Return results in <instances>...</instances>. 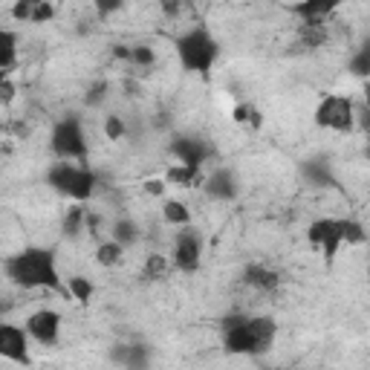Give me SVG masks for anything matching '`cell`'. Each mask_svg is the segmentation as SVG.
Returning a JSON list of instances; mask_svg holds the SVG:
<instances>
[{
	"instance_id": "cell-36",
	"label": "cell",
	"mask_w": 370,
	"mask_h": 370,
	"mask_svg": "<svg viewBox=\"0 0 370 370\" xmlns=\"http://www.w3.org/2000/svg\"><path fill=\"white\" fill-rule=\"evenodd\" d=\"M364 102H367V107H370V84L364 87Z\"/></svg>"
},
{
	"instance_id": "cell-30",
	"label": "cell",
	"mask_w": 370,
	"mask_h": 370,
	"mask_svg": "<svg viewBox=\"0 0 370 370\" xmlns=\"http://www.w3.org/2000/svg\"><path fill=\"white\" fill-rule=\"evenodd\" d=\"M105 90H107V84H95V87H90V93H87V105H99V102L105 99Z\"/></svg>"
},
{
	"instance_id": "cell-7",
	"label": "cell",
	"mask_w": 370,
	"mask_h": 370,
	"mask_svg": "<svg viewBox=\"0 0 370 370\" xmlns=\"http://www.w3.org/2000/svg\"><path fill=\"white\" fill-rule=\"evenodd\" d=\"M171 261H174V266H177L180 272H197L200 269V261H203V240H200V235H197V229H191V226H185L180 235H177V240H174V252H171Z\"/></svg>"
},
{
	"instance_id": "cell-19",
	"label": "cell",
	"mask_w": 370,
	"mask_h": 370,
	"mask_svg": "<svg viewBox=\"0 0 370 370\" xmlns=\"http://www.w3.org/2000/svg\"><path fill=\"white\" fill-rule=\"evenodd\" d=\"M168 269H171L168 258L153 252V255H148V261H145V266H142V275H145V281H162V278L168 275Z\"/></svg>"
},
{
	"instance_id": "cell-27",
	"label": "cell",
	"mask_w": 370,
	"mask_h": 370,
	"mask_svg": "<svg viewBox=\"0 0 370 370\" xmlns=\"http://www.w3.org/2000/svg\"><path fill=\"white\" fill-rule=\"evenodd\" d=\"M52 15H55V6H52V3H47V0H38L29 24H47V21H52Z\"/></svg>"
},
{
	"instance_id": "cell-12",
	"label": "cell",
	"mask_w": 370,
	"mask_h": 370,
	"mask_svg": "<svg viewBox=\"0 0 370 370\" xmlns=\"http://www.w3.org/2000/svg\"><path fill=\"white\" fill-rule=\"evenodd\" d=\"M206 191H208V197H214V200H235V194H238L235 174H231L229 168H217L206 180Z\"/></svg>"
},
{
	"instance_id": "cell-32",
	"label": "cell",
	"mask_w": 370,
	"mask_h": 370,
	"mask_svg": "<svg viewBox=\"0 0 370 370\" xmlns=\"http://www.w3.org/2000/svg\"><path fill=\"white\" fill-rule=\"evenodd\" d=\"M252 113H255V107H249V105H240V107H235V122H249L252 119Z\"/></svg>"
},
{
	"instance_id": "cell-21",
	"label": "cell",
	"mask_w": 370,
	"mask_h": 370,
	"mask_svg": "<svg viewBox=\"0 0 370 370\" xmlns=\"http://www.w3.org/2000/svg\"><path fill=\"white\" fill-rule=\"evenodd\" d=\"M84 223H87V211L82 208V206H72L70 211H67V217H64V235L67 238H75V235H82V229H84Z\"/></svg>"
},
{
	"instance_id": "cell-17",
	"label": "cell",
	"mask_w": 370,
	"mask_h": 370,
	"mask_svg": "<svg viewBox=\"0 0 370 370\" xmlns=\"http://www.w3.org/2000/svg\"><path fill=\"white\" fill-rule=\"evenodd\" d=\"M162 220L171 223V226L185 229V226L191 223V211H188V206L180 203V200H165V203H162Z\"/></svg>"
},
{
	"instance_id": "cell-37",
	"label": "cell",
	"mask_w": 370,
	"mask_h": 370,
	"mask_svg": "<svg viewBox=\"0 0 370 370\" xmlns=\"http://www.w3.org/2000/svg\"><path fill=\"white\" fill-rule=\"evenodd\" d=\"M367 157H370V148H367Z\"/></svg>"
},
{
	"instance_id": "cell-29",
	"label": "cell",
	"mask_w": 370,
	"mask_h": 370,
	"mask_svg": "<svg viewBox=\"0 0 370 370\" xmlns=\"http://www.w3.org/2000/svg\"><path fill=\"white\" fill-rule=\"evenodd\" d=\"M32 12H35V0H21V3L12 6L15 21H32Z\"/></svg>"
},
{
	"instance_id": "cell-20",
	"label": "cell",
	"mask_w": 370,
	"mask_h": 370,
	"mask_svg": "<svg viewBox=\"0 0 370 370\" xmlns=\"http://www.w3.org/2000/svg\"><path fill=\"white\" fill-rule=\"evenodd\" d=\"M67 295H72L79 304H87L93 298V281L84 278V275H72L67 281Z\"/></svg>"
},
{
	"instance_id": "cell-5",
	"label": "cell",
	"mask_w": 370,
	"mask_h": 370,
	"mask_svg": "<svg viewBox=\"0 0 370 370\" xmlns=\"http://www.w3.org/2000/svg\"><path fill=\"white\" fill-rule=\"evenodd\" d=\"M316 125L324 130L350 133L356 128V105L347 95H324L316 107Z\"/></svg>"
},
{
	"instance_id": "cell-28",
	"label": "cell",
	"mask_w": 370,
	"mask_h": 370,
	"mask_svg": "<svg viewBox=\"0 0 370 370\" xmlns=\"http://www.w3.org/2000/svg\"><path fill=\"white\" fill-rule=\"evenodd\" d=\"M105 136H107V139H122V136H125L122 116H107V119H105Z\"/></svg>"
},
{
	"instance_id": "cell-14",
	"label": "cell",
	"mask_w": 370,
	"mask_h": 370,
	"mask_svg": "<svg viewBox=\"0 0 370 370\" xmlns=\"http://www.w3.org/2000/svg\"><path fill=\"white\" fill-rule=\"evenodd\" d=\"M249 286H255V289H261V292H275L278 286H281V278H278V272H272V269H266V266H249L246 269V278H243Z\"/></svg>"
},
{
	"instance_id": "cell-33",
	"label": "cell",
	"mask_w": 370,
	"mask_h": 370,
	"mask_svg": "<svg viewBox=\"0 0 370 370\" xmlns=\"http://www.w3.org/2000/svg\"><path fill=\"white\" fill-rule=\"evenodd\" d=\"M356 122H362V128L370 133V107H356Z\"/></svg>"
},
{
	"instance_id": "cell-10",
	"label": "cell",
	"mask_w": 370,
	"mask_h": 370,
	"mask_svg": "<svg viewBox=\"0 0 370 370\" xmlns=\"http://www.w3.org/2000/svg\"><path fill=\"white\" fill-rule=\"evenodd\" d=\"M0 356L17 362V364H29V333L26 327L17 324H3L0 327Z\"/></svg>"
},
{
	"instance_id": "cell-11",
	"label": "cell",
	"mask_w": 370,
	"mask_h": 370,
	"mask_svg": "<svg viewBox=\"0 0 370 370\" xmlns=\"http://www.w3.org/2000/svg\"><path fill=\"white\" fill-rule=\"evenodd\" d=\"M171 153L177 157L180 165L203 168V162H206V157H208V145L200 142V139H174Z\"/></svg>"
},
{
	"instance_id": "cell-15",
	"label": "cell",
	"mask_w": 370,
	"mask_h": 370,
	"mask_svg": "<svg viewBox=\"0 0 370 370\" xmlns=\"http://www.w3.org/2000/svg\"><path fill=\"white\" fill-rule=\"evenodd\" d=\"M15 58H17V32L0 29V70H3V75L12 72Z\"/></svg>"
},
{
	"instance_id": "cell-24",
	"label": "cell",
	"mask_w": 370,
	"mask_h": 370,
	"mask_svg": "<svg viewBox=\"0 0 370 370\" xmlns=\"http://www.w3.org/2000/svg\"><path fill=\"white\" fill-rule=\"evenodd\" d=\"M341 226V240L350 243V246H356V243H364L367 240V231L359 220H339Z\"/></svg>"
},
{
	"instance_id": "cell-8",
	"label": "cell",
	"mask_w": 370,
	"mask_h": 370,
	"mask_svg": "<svg viewBox=\"0 0 370 370\" xmlns=\"http://www.w3.org/2000/svg\"><path fill=\"white\" fill-rule=\"evenodd\" d=\"M307 238H309V243H313L316 249L324 252L327 261H336L339 249L344 246V240H341V226H339V220H333V217H321V220H316V223H309Z\"/></svg>"
},
{
	"instance_id": "cell-25",
	"label": "cell",
	"mask_w": 370,
	"mask_h": 370,
	"mask_svg": "<svg viewBox=\"0 0 370 370\" xmlns=\"http://www.w3.org/2000/svg\"><path fill=\"white\" fill-rule=\"evenodd\" d=\"M350 72L359 75V79H367V75H370V44L359 47L356 55L350 58Z\"/></svg>"
},
{
	"instance_id": "cell-13",
	"label": "cell",
	"mask_w": 370,
	"mask_h": 370,
	"mask_svg": "<svg viewBox=\"0 0 370 370\" xmlns=\"http://www.w3.org/2000/svg\"><path fill=\"white\" fill-rule=\"evenodd\" d=\"M113 356L128 370H148V362H151V353L145 344H122V347H116Z\"/></svg>"
},
{
	"instance_id": "cell-1",
	"label": "cell",
	"mask_w": 370,
	"mask_h": 370,
	"mask_svg": "<svg viewBox=\"0 0 370 370\" xmlns=\"http://www.w3.org/2000/svg\"><path fill=\"white\" fill-rule=\"evenodd\" d=\"M278 324L269 316H229L223 321V347L235 356H258L275 344Z\"/></svg>"
},
{
	"instance_id": "cell-31",
	"label": "cell",
	"mask_w": 370,
	"mask_h": 370,
	"mask_svg": "<svg viewBox=\"0 0 370 370\" xmlns=\"http://www.w3.org/2000/svg\"><path fill=\"white\" fill-rule=\"evenodd\" d=\"M145 191L153 194V197H162V194H165V180H148L145 183Z\"/></svg>"
},
{
	"instance_id": "cell-9",
	"label": "cell",
	"mask_w": 370,
	"mask_h": 370,
	"mask_svg": "<svg viewBox=\"0 0 370 370\" xmlns=\"http://www.w3.org/2000/svg\"><path fill=\"white\" fill-rule=\"evenodd\" d=\"M26 333L29 339H35L38 344H55L58 336H61V316L55 313V309H35V313L26 318Z\"/></svg>"
},
{
	"instance_id": "cell-16",
	"label": "cell",
	"mask_w": 370,
	"mask_h": 370,
	"mask_svg": "<svg viewBox=\"0 0 370 370\" xmlns=\"http://www.w3.org/2000/svg\"><path fill=\"white\" fill-rule=\"evenodd\" d=\"M168 183H177L183 188H194L203 183V171L200 168H188V165H171L168 168Z\"/></svg>"
},
{
	"instance_id": "cell-4",
	"label": "cell",
	"mask_w": 370,
	"mask_h": 370,
	"mask_svg": "<svg viewBox=\"0 0 370 370\" xmlns=\"http://www.w3.org/2000/svg\"><path fill=\"white\" fill-rule=\"evenodd\" d=\"M49 185L64 194V197L75 200V203H84L93 197V188H95V174L84 165H75V162H58L49 168L47 174Z\"/></svg>"
},
{
	"instance_id": "cell-22",
	"label": "cell",
	"mask_w": 370,
	"mask_h": 370,
	"mask_svg": "<svg viewBox=\"0 0 370 370\" xmlns=\"http://www.w3.org/2000/svg\"><path fill=\"white\" fill-rule=\"evenodd\" d=\"M122 252H125V246H119L116 240L99 243V249H95V261H99L102 266H116L122 261Z\"/></svg>"
},
{
	"instance_id": "cell-18",
	"label": "cell",
	"mask_w": 370,
	"mask_h": 370,
	"mask_svg": "<svg viewBox=\"0 0 370 370\" xmlns=\"http://www.w3.org/2000/svg\"><path fill=\"white\" fill-rule=\"evenodd\" d=\"M113 240L128 249V246H133L136 240H139V229H136V223L128 220V217L116 220V226H113Z\"/></svg>"
},
{
	"instance_id": "cell-23",
	"label": "cell",
	"mask_w": 370,
	"mask_h": 370,
	"mask_svg": "<svg viewBox=\"0 0 370 370\" xmlns=\"http://www.w3.org/2000/svg\"><path fill=\"white\" fill-rule=\"evenodd\" d=\"M292 9H295V15L304 17V24H309V21H321V17H324L327 12H333L336 6H333V3H324V0H318V3H301V6H292Z\"/></svg>"
},
{
	"instance_id": "cell-3",
	"label": "cell",
	"mask_w": 370,
	"mask_h": 370,
	"mask_svg": "<svg viewBox=\"0 0 370 370\" xmlns=\"http://www.w3.org/2000/svg\"><path fill=\"white\" fill-rule=\"evenodd\" d=\"M177 52L185 70L191 72H208L220 55V47L214 41V35L206 26H194L185 35L177 38Z\"/></svg>"
},
{
	"instance_id": "cell-34",
	"label": "cell",
	"mask_w": 370,
	"mask_h": 370,
	"mask_svg": "<svg viewBox=\"0 0 370 370\" xmlns=\"http://www.w3.org/2000/svg\"><path fill=\"white\" fill-rule=\"evenodd\" d=\"M0 93H3V102L15 99V84L9 82V75H3V84H0Z\"/></svg>"
},
{
	"instance_id": "cell-6",
	"label": "cell",
	"mask_w": 370,
	"mask_h": 370,
	"mask_svg": "<svg viewBox=\"0 0 370 370\" xmlns=\"http://www.w3.org/2000/svg\"><path fill=\"white\" fill-rule=\"evenodd\" d=\"M49 145L61 160H84L87 157V136L75 116H67V119H61L52 128Z\"/></svg>"
},
{
	"instance_id": "cell-35",
	"label": "cell",
	"mask_w": 370,
	"mask_h": 370,
	"mask_svg": "<svg viewBox=\"0 0 370 370\" xmlns=\"http://www.w3.org/2000/svg\"><path fill=\"white\" fill-rule=\"evenodd\" d=\"M122 3H119V0H116V3H95V9H99L102 15H110V12H116V9H119Z\"/></svg>"
},
{
	"instance_id": "cell-26",
	"label": "cell",
	"mask_w": 370,
	"mask_h": 370,
	"mask_svg": "<svg viewBox=\"0 0 370 370\" xmlns=\"http://www.w3.org/2000/svg\"><path fill=\"white\" fill-rule=\"evenodd\" d=\"M130 61L139 64V67H153V61H157V52H153L148 44H136V47H130Z\"/></svg>"
},
{
	"instance_id": "cell-2",
	"label": "cell",
	"mask_w": 370,
	"mask_h": 370,
	"mask_svg": "<svg viewBox=\"0 0 370 370\" xmlns=\"http://www.w3.org/2000/svg\"><path fill=\"white\" fill-rule=\"evenodd\" d=\"M6 275L12 284L24 286V289H38V286H47L55 292H67L61 286V275H58V266H55V255L49 249H38L29 246L17 255L6 258Z\"/></svg>"
}]
</instances>
